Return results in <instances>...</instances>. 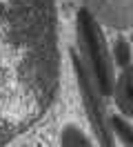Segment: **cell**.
Listing matches in <instances>:
<instances>
[{
	"label": "cell",
	"instance_id": "6da1fadb",
	"mask_svg": "<svg viewBox=\"0 0 133 147\" xmlns=\"http://www.w3.org/2000/svg\"><path fill=\"white\" fill-rule=\"evenodd\" d=\"M78 38H80V49L84 54V65L91 71L93 80H96L98 89L102 96H111L115 83V74H113V58L111 51L106 47L104 34L98 25V20L89 13L87 9H80L78 13Z\"/></svg>",
	"mask_w": 133,
	"mask_h": 147
},
{
	"label": "cell",
	"instance_id": "7a4b0ae2",
	"mask_svg": "<svg viewBox=\"0 0 133 147\" xmlns=\"http://www.w3.org/2000/svg\"><path fill=\"white\" fill-rule=\"evenodd\" d=\"M71 58H73V67H76V78H78L80 92H82V96H84V105H87L89 118H91V123H93V127H96L100 140L109 145V143H111V131H109V129H111V127L104 123L102 102H100V96H102V94H100V89H98V85H96V80H93L91 71L87 69L84 60L78 58L76 54L71 56Z\"/></svg>",
	"mask_w": 133,
	"mask_h": 147
},
{
	"label": "cell",
	"instance_id": "3957f363",
	"mask_svg": "<svg viewBox=\"0 0 133 147\" xmlns=\"http://www.w3.org/2000/svg\"><path fill=\"white\" fill-rule=\"evenodd\" d=\"M111 94H113L115 105L122 111V116L133 118V65L122 67V74L115 78Z\"/></svg>",
	"mask_w": 133,
	"mask_h": 147
},
{
	"label": "cell",
	"instance_id": "277c9868",
	"mask_svg": "<svg viewBox=\"0 0 133 147\" xmlns=\"http://www.w3.org/2000/svg\"><path fill=\"white\" fill-rule=\"evenodd\" d=\"M109 127L115 131V136L120 138L124 145H133V125L131 123H126V120L120 118V116H111Z\"/></svg>",
	"mask_w": 133,
	"mask_h": 147
},
{
	"label": "cell",
	"instance_id": "5b68a950",
	"mask_svg": "<svg viewBox=\"0 0 133 147\" xmlns=\"http://www.w3.org/2000/svg\"><path fill=\"white\" fill-rule=\"evenodd\" d=\"M113 60L120 67H126V65H131V45H129V40H124V38H118L113 45Z\"/></svg>",
	"mask_w": 133,
	"mask_h": 147
},
{
	"label": "cell",
	"instance_id": "8992f818",
	"mask_svg": "<svg viewBox=\"0 0 133 147\" xmlns=\"http://www.w3.org/2000/svg\"><path fill=\"white\" fill-rule=\"evenodd\" d=\"M62 143L64 145H89V138L80 129L69 125V127H64V131H62Z\"/></svg>",
	"mask_w": 133,
	"mask_h": 147
}]
</instances>
